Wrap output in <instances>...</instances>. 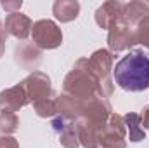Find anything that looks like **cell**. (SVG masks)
<instances>
[{"mask_svg": "<svg viewBox=\"0 0 149 148\" xmlns=\"http://www.w3.org/2000/svg\"><path fill=\"white\" fill-rule=\"evenodd\" d=\"M113 78L123 91H146L149 87V56L144 51H128L113 66Z\"/></svg>", "mask_w": 149, "mask_h": 148, "instance_id": "6da1fadb", "label": "cell"}, {"mask_svg": "<svg viewBox=\"0 0 149 148\" xmlns=\"http://www.w3.org/2000/svg\"><path fill=\"white\" fill-rule=\"evenodd\" d=\"M63 89L66 94L78 98V99H88L92 96H102L101 80L94 73V70L90 68L88 58H81L74 63L71 72L64 78Z\"/></svg>", "mask_w": 149, "mask_h": 148, "instance_id": "7a4b0ae2", "label": "cell"}, {"mask_svg": "<svg viewBox=\"0 0 149 148\" xmlns=\"http://www.w3.org/2000/svg\"><path fill=\"white\" fill-rule=\"evenodd\" d=\"M113 59H114V56L109 52V49H99L88 58L90 68L94 70V73L97 75L99 80H101V87H102V96L104 98L111 96L113 91H114L113 78H111V72H113V66H114Z\"/></svg>", "mask_w": 149, "mask_h": 148, "instance_id": "3957f363", "label": "cell"}, {"mask_svg": "<svg viewBox=\"0 0 149 148\" xmlns=\"http://www.w3.org/2000/svg\"><path fill=\"white\" fill-rule=\"evenodd\" d=\"M31 40L40 51L57 49L63 44V32L61 28L50 19H40L33 23L31 28Z\"/></svg>", "mask_w": 149, "mask_h": 148, "instance_id": "277c9868", "label": "cell"}, {"mask_svg": "<svg viewBox=\"0 0 149 148\" xmlns=\"http://www.w3.org/2000/svg\"><path fill=\"white\" fill-rule=\"evenodd\" d=\"M113 113V106L108 98L92 96L88 99H78V118H87L97 124H106Z\"/></svg>", "mask_w": 149, "mask_h": 148, "instance_id": "5b68a950", "label": "cell"}, {"mask_svg": "<svg viewBox=\"0 0 149 148\" xmlns=\"http://www.w3.org/2000/svg\"><path fill=\"white\" fill-rule=\"evenodd\" d=\"M21 84H23V87L28 94L30 103H33V105L45 99V98H49L54 92L52 85H50V77L47 73H43V72H40V70L31 72L24 80H21Z\"/></svg>", "mask_w": 149, "mask_h": 148, "instance_id": "8992f818", "label": "cell"}, {"mask_svg": "<svg viewBox=\"0 0 149 148\" xmlns=\"http://www.w3.org/2000/svg\"><path fill=\"white\" fill-rule=\"evenodd\" d=\"M135 44H137V40H135V28L132 25L125 23L123 19H120L111 30H109L108 47H109V52L111 54L127 51V49H130Z\"/></svg>", "mask_w": 149, "mask_h": 148, "instance_id": "52a82bcc", "label": "cell"}, {"mask_svg": "<svg viewBox=\"0 0 149 148\" xmlns=\"http://www.w3.org/2000/svg\"><path fill=\"white\" fill-rule=\"evenodd\" d=\"M102 148H127V125L123 115L111 113L102 134Z\"/></svg>", "mask_w": 149, "mask_h": 148, "instance_id": "ba28073f", "label": "cell"}, {"mask_svg": "<svg viewBox=\"0 0 149 148\" xmlns=\"http://www.w3.org/2000/svg\"><path fill=\"white\" fill-rule=\"evenodd\" d=\"M76 125V134L78 141L83 148H99L102 145V134L106 124H97L87 118H78L74 120Z\"/></svg>", "mask_w": 149, "mask_h": 148, "instance_id": "9c48e42d", "label": "cell"}, {"mask_svg": "<svg viewBox=\"0 0 149 148\" xmlns=\"http://www.w3.org/2000/svg\"><path fill=\"white\" fill-rule=\"evenodd\" d=\"M3 28H5L7 35H12L14 38L21 40V42H26V38L31 35L33 21L26 14L12 12V14H7L5 23H3Z\"/></svg>", "mask_w": 149, "mask_h": 148, "instance_id": "30bf717a", "label": "cell"}, {"mask_svg": "<svg viewBox=\"0 0 149 148\" xmlns=\"http://www.w3.org/2000/svg\"><path fill=\"white\" fill-rule=\"evenodd\" d=\"M26 105H30V99L23 84H17L0 92V110H9L16 113L21 108H24Z\"/></svg>", "mask_w": 149, "mask_h": 148, "instance_id": "8fae6325", "label": "cell"}, {"mask_svg": "<svg viewBox=\"0 0 149 148\" xmlns=\"http://www.w3.org/2000/svg\"><path fill=\"white\" fill-rule=\"evenodd\" d=\"M14 58H16V63L21 68L30 70V72H37L38 65L42 63V51L38 49L33 42L31 44L24 42V44H21V45L16 47Z\"/></svg>", "mask_w": 149, "mask_h": 148, "instance_id": "7c38bea8", "label": "cell"}, {"mask_svg": "<svg viewBox=\"0 0 149 148\" xmlns=\"http://www.w3.org/2000/svg\"><path fill=\"white\" fill-rule=\"evenodd\" d=\"M123 4L121 2H106L95 12V23L102 30H111L113 26L121 19Z\"/></svg>", "mask_w": 149, "mask_h": 148, "instance_id": "4fadbf2b", "label": "cell"}, {"mask_svg": "<svg viewBox=\"0 0 149 148\" xmlns=\"http://www.w3.org/2000/svg\"><path fill=\"white\" fill-rule=\"evenodd\" d=\"M123 120H125V125H127V136L132 143H139L146 138V129L142 127L141 113L128 111L127 115H123Z\"/></svg>", "mask_w": 149, "mask_h": 148, "instance_id": "5bb4252c", "label": "cell"}, {"mask_svg": "<svg viewBox=\"0 0 149 148\" xmlns=\"http://www.w3.org/2000/svg\"><path fill=\"white\" fill-rule=\"evenodd\" d=\"M52 11H54V16L61 23H70V21L78 18L80 4L78 2H56Z\"/></svg>", "mask_w": 149, "mask_h": 148, "instance_id": "9a60e30c", "label": "cell"}, {"mask_svg": "<svg viewBox=\"0 0 149 148\" xmlns=\"http://www.w3.org/2000/svg\"><path fill=\"white\" fill-rule=\"evenodd\" d=\"M35 113L42 118H52L57 115V92H52L49 98L42 99L33 105Z\"/></svg>", "mask_w": 149, "mask_h": 148, "instance_id": "2e32d148", "label": "cell"}, {"mask_svg": "<svg viewBox=\"0 0 149 148\" xmlns=\"http://www.w3.org/2000/svg\"><path fill=\"white\" fill-rule=\"evenodd\" d=\"M17 129H19V117L14 111H9V110L0 111V132L10 136Z\"/></svg>", "mask_w": 149, "mask_h": 148, "instance_id": "e0dca14e", "label": "cell"}, {"mask_svg": "<svg viewBox=\"0 0 149 148\" xmlns=\"http://www.w3.org/2000/svg\"><path fill=\"white\" fill-rule=\"evenodd\" d=\"M59 143L64 148H78L80 141H78V134H76V125L74 122H70L59 134Z\"/></svg>", "mask_w": 149, "mask_h": 148, "instance_id": "ac0fdd59", "label": "cell"}, {"mask_svg": "<svg viewBox=\"0 0 149 148\" xmlns=\"http://www.w3.org/2000/svg\"><path fill=\"white\" fill-rule=\"evenodd\" d=\"M135 40L149 51V16L144 18L139 25H135Z\"/></svg>", "mask_w": 149, "mask_h": 148, "instance_id": "d6986e66", "label": "cell"}, {"mask_svg": "<svg viewBox=\"0 0 149 148\" xmlns=\"http://www.w3.org/2000/svg\"><path fill=\"white\" fill-rule=\"evenodd\" d=\"M0 148H19V143L14 136L0 134Z\"/></svg>", "mask_w": 149, "mask_h": 148, "instance_id": "ffe728a7", "label": "cell"}, {"mask_svg": "<svg viewBox=\"0 0 149 148\" xmlns=\"http://www.w3.org/2000/svg\"><path fill=\"white\" fill-rule=\"evenodd\" d=\"M2 7H3L9 14H12V12H19V9H21V2H3Z\"/></svg>", "mask_w": 149, "mask_h": 148, "instance_id": "44dd1931", "label": "cell"}, {"mask_svg": "<svg viewBox=\"0 0 149 148\" xmlns=\"http://www.w3.org/2000/svg\"><path fill=\"white\" fill-rule=\"evenodd\" d=\"M5 40H7V32L3 28V23L0 21V58L3 56L5 52Z\"/></svg>", "mask_w": 149, "mask_h": 148, "instance_id": "7402d4cb", "label": "cell"}, {"mask_svg": "<svg viewBox=\"0 0 149 148\" xmlns=\"http://www.w3.org/2000/svg\"><path fill=\"white\" fill-rule=\"evenodd\" d=\"M141 117H142V127L149 131V105L146 106V108H144V110H142Z\"/></svg>", "mask_w": 149, "mask_h": 148, "instance_id": "603a6c76", "label": "cell"}]
</instances>
